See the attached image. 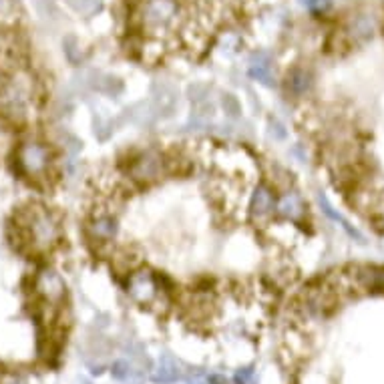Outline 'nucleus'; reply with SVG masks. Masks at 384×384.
<instances>
[{
    "mask_svg": "<svg viewBox=\"0 0 384 384\" xmlns=\"http://www.w3.org/2000/svg\"><path fill=\"white\" fill-rule=\"evenodd\" d=\"M93 127H95V135H97V139H99V141H107V139L113 135V131H115L113 121L105 119V117H101V115H97V117L93 119Z\"/></svg>",
    "mask_w": 384,
    "mask_h": 384,
    "instance_id": "obj_15",
    "label": "nucleus"
},
{
    "mask_svg": "<svg viewBox=\"0 0 384 384\" xmlns=\"http://www.w3.org/2000/svg\"><path fill=\"white\" fill-rule=\"evenodd\" d=\"M180 93L175 85L167 81H155L151 85V99L149 105L153 107L157 119H171L177 111Z\"/></svg>",
    "mask_w": 384,
    "mask_h": 384,
    "instance_id": "obj_4",
    "label": "nucleus"
},
{
    "mask_svg": "<svg viewBox=\"0 0 384 384\" xmlns=\"http://www.w3.org/2000/svg\"><path fill=\"white\" fill-rule=\"evenodd\" d=\"M17 163H19L21 171L26 177H30L35 182L44 180V175L49 171V165H51V155H49L46 145H42L39 141L22 143L19 151H17Z\"/></svg>",
    "mask_w": 384,
    "mask_h": 384,
    "instance_id": "obj_3",
    "label": "nucleus"
},
{
    "mask_svg": "<svg viewBox=\"0 0 384 384\" xmlns=\"http://www.w3.org/2000/svg\"><path fill=\"white\" fill-rule=\"evenodd\" d=\"M250 75H252V79H256L265 87H274V77H272L270 67H250Z\"/></svg>",
    "mask_w": 384,
    "mask_h": 384,
    "instance_id": "obj_16",
    "label": "nucleus"
},
{
    "mask_svg": "<svg viewBox=\"0 0 384 384\" xmlns=\"http://www.w3.org/2000/svg\"><path fill=\"white\" fill-rule=\"evenodd\" d=\"M17 22V6L12 0H0V26H12Z\"/></svg>",
    "mask_w": 384,
    "mask_h": 384,
    "instance_id": "obj_14",
    "label": "nucleus"
},
{
    "mask_svg": "<svg viewBox=\"0 0 384 384\" xmlns=\"http://www.w3.org/2000/svg\"><path fill=\"white\" fill-rule=\"evenodd\" d=\"M15 222L21 223L22 227L28 232L30 242H33L37 252H46L49 247H53L57 243V240H59L57 220L53 218V213L49 209H44L41 205L21 207L15 213Z\"/></svg>",
    "mask_w": 384,
    "mask_h": 384,
    "instance_id": "obj_1",
    "label": "nucleus"
},
{
    "mask_svg": "<svg viewBox=\"0 0 384 384\" xmlns=\"http://www.w3.org/2000/svg\"><path fill=\"white\" fill-rule=\"evenodd\" d=\"M220 103H222V109L227 119L236 121L242 117V103L238 101V97H234L232 93H223Z\"/></svg>",
    "mask_w": 384,
    "mask_h": 384,
    "instance_id": "obj_12",
    "label": "nucleus"
},
{
    "mask_svg": "<svg viewBox=\"0 0 384 384\" xmlns=\"http://www.w3.org/2000/svg\"><path fill=\"white\" fill-rule=\"evenodd\" d=\"M127 292L129 296L135 300L137 304H153L159 298V283L153 278L151 272L141 270V272H135L131 274L129 282H127Z\"/></svg>",
    "mask_w": 384,
    "mask_h": 384,
    "instance_id": "obj_6",
    "label": "nucleus"
},
{
    "mask_svg": "<svg viewBox=\"0 0 384 384\" xmlns=\"http://www.w3.org/2000/svg\"><path fill=\"white\" fill-rule=\"evenodd\" d=\"M288 87H290V91H292L294 95H298V97L306 95V93L312 89V77H310V73H306L304 69L292 71L290 77H288Z\"/></svg>",
    "mask_w": 384,
    "mask_h": 384,
    "instance_id": "obj_10",
    "label": "nucleus"
},
{
    "mask_svg": "<svg viewBox=\"0 0 384 384\" xmlns=\"http://www.w3.org/2000/svg\"><path fill=\"white\" fill-rule=\"evenodd\" d=\"M117 234H119V222L113 213H99L93 222L89 223V236L95 242H113L117 238Z\"/></svg>",
    "mask_w": 384,
    "mask_h": 384,
    "instance_id": "obj_7",
    "label": "nucleus"
},
{
    "mask_svg": "<svg viewBox=\"0 0 384 384\" xmlns=\"http://www.w3.org/2000/svg\"><path fill=\"white\" fill-rule=\"evenodd\" d=\"M35 290H37V296L46 304H51L53 308H61L67 294L62 278L51 268H44L35 276Z\"/></svg>",
    "mask_w": 384,
    "mask_h": 384,
    "instance_id": "obj_5",
    "label": "nucleus"
},
{
    "mask_svg": "<svg viewBox=\"0 0 384 384\" xmlns=\"http://www.w3.org/2000/svg\"><path fill=\"white\" fill-rule=\"evenodd\" d=\"M276 211H278L282 218L290 220V222H300L304 218L302 198H300L298 193H292V191L283 193L282 198L276 202Z\"/></svg>",
    "mask_w": 384,
    "mask_h": 384,
    "instance_id": "obj_9",
    "label": "nucleus"
},
{
    "mask_svg": "<svg viewBox=\"0 0 384 384\" xmlns=\"http://www.w3.org/2000/svg\"><path fill=\"white\" fill-rule=\"evenodd\" d=\"M175 378H180V370H177V366L171 363L169 358H165L159 366V370L155 372V381L157 383H171V381H175Z\"/></svg>",
    "mask_w": 384,
    "mask_h": 384,
    "instance_id": "obj_13",
    "label": "nucleus"
},
{
    "mask_svg": "<svg viewBox=\"0 0 384 384\" xmlns=\"http://www.w3.org/2000/svg\"><path fill=\"white\" fill-rule=\"evenodd\" d=\"M276 211V198L268 185H258L252 193V216L254 220H268Z\"/></svg>",
    "mask_w": 384,
    "mask_h": 384,
    "instance_id": "obj_8",
    "label": "nucleus"
},
{
    "mask_svg": "<svg viewBox=\"0 0 384 384\" xmlns=\"http://www.w3.org/2000/svg\"><path fill=\"white\" fill-rule=\"evenodd\" d=\"M270 64H272V61L265 53H256L252 57V67H270Z\"/></svg>",
    "mask_w": 384,
    "mask_h": 384,
    "instance_id": "obj_18",
    "label": "nucleus"
},
{
    "mask_svg": "<svg viewBox=\"0 0 384 384\" xmlns=\"http://www.w3.org/2000/svg\"><path fill=\"white\" fill-rule=\"evenodd\" d=\"M165 175H167L165 155L157 149H145L129 165V177L137 183L149 185L163 180Z\"/></svg>",
    "mask_w": 384,
    "mask_h": 384,
    "instance_id": "obj_2",
    "label": "nucleus"
},
{
    "mask_svg": "<svg viewBox=\"0 0 384 384\" xmlns=\"http://www.w3.org/2000/svg\"><path fill=\"white\" fill-rule=\"evenodd\" d=\"M268 127H270V135H274L276 139H286V129L278 119H270Z\"/></svg>",
    "mask_w": 384,
    "mask_h": 384,
    "instance_id": "obj_17",
    "label": "nucleus"
},
{
    "mask_svg": "<svg viewBox=\"0 0 384 384\" xmlns=\"http://www.w3.org/2000/svg\"><path fill=\"white\" fill-rule=\"evenodd\" d=\"M185 95H187V99L191 101L193 107H200V105H203V103H209V97H211V87H209V85H205V82H193V85H189V87H187Z\"/></svg>",
    "mask_w": 384,
    "mask_h": 384,
    "instance_id": "obj_11",
    "label": "nucleus"
}]
</instances>
